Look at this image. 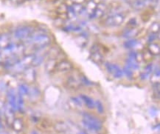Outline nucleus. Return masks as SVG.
Segmentation results:
<instances>
[{
    "instance_id": "obj_1",
    "label": "nucleus",
    "mask_w": 160,
    "mask_h": 134,
    "mask_svg": "<svg viewBox=\"0 0 160 134\" xmlns=\"http://www.w3.org/2000/svg\"><path fill=\"white\" fill-rule=\"evenodd\" d=\"M26 41H28L36 51H41L50 46L52 40L48 33L42 32L40 30L38 32H35L34 30L32 36Z\"/></svg>"
},
{
    "instance_id": "obj_2",
    "label": "nucleus",
    "mask_w": 160,
    "mask_h": 134,
    "mask_svg": "<svg viewBox=\"0 0 160 134\" xmlns=\"http://www.w3.org/2000/svg\"><path fill=\"white\" fill-rule=\"evenodd\" d=\"M82 123L88 130L94 132H99L102 128V124L99 119L88 113H84L82 117Z\"/></svg>"
},
{
    "instance_id": "obj_3",
    "label": "nucleus",
    "mask_w": 160,
    "mask_h": 134,
    "mask_svg": "<svg viewBox=\"0 0 160 134\" xmlns=\"http://www.w3.org/2000/svg\"><path fill=\"white\" fill-rule=\"evenodd\" d=\"M34 29L30 26H20L16 28L13 32V36L18 40H28L32 36Z\"/></svg>"
},
{
    "instance_id": "obj_4",
    "label": "nucleus",
    "mask_w": 160,
    "mask_h": 134,
    "mask_svg": "<svg viewBox=\"0 0 160 134\" xmlns=\"http://www.w3.org/2000/svg\"><path fill=\"white\" fill-rule=\"evenodd\" d=\"M125 15L120 12H114L110 13L104 20V24L109 27L119 26L122 24L125 20Z\"/></svg>"
},
{
    "instance_id": "obj_5",
    "label": "nucleus",
    "mask_w": 160,
    "mask_h": 134,
    "mask_svg": "<svg viewBox=\"0 0 160 134\" xmlns=\"http://www.w3.org/2000/svg\"><path fill=\"white\" fill-rule=\"evenodd\" d=\"M22 79H23L24 83L28 85H32L35 83L37 79V73L36 71V67H27L24 71L22 73Z\"/></svg>"
},
{
    "instance_id": "obj_6",
    "label": "nucleus",
    "mask_w": 160,
    "mask_h": 134,
    "mask_svg": "<svg viewBox=\"0 0 160 134\" xmlns=\"http://www.w3.org/2000/svg\"><path fill=\"white\" fill-rule=\"evenodd\" d=\"M104 65H105L106 71L115 79H120L124 75L122 70L117 64L107 62H105Z\"/></svg>"
},
{
    "instance_id": "obj_7",
    "label": "nucleus",
    "mask_w": 160,
    "mask_h": 134,
    "mask_svg": "<svg viewBox=\"0 0 160 134\" xmlns=\"http://www.w3.org/2000/svg\"><path fill=\"white\" fill-rule=\"evenodd\" d=\"M64 85L67 89L70 90H78L82 87V84L80 77H77L75 76H69L67 77L64 82Z\"/></svg>"
},
{
    "instance_id": "obj_8",
    "label": "nucleus",
    "mask_w": 160,
    "mask_h": 134,
    "mask_svg": "<svg viewBox=\"0 0 160 134\" xmlns=\"http://www.w3.org/2000/svg\"><path fill=\"white\" fill-rule=\"evenodd\" d=\"M74 69V66L70 61L67 59H63L59 61L57 63L56 67H55V72L56 73H67L70 72Z\"/></svg>"
},
{
    "instance_id": "obj_9",
    "label": "nucleus",
    "mask_w": 160,
    "mask_h": 134,
    "mask_svg": "<svg viewBox=\"0 0 160 134\" xmlns=\"http://www.w3.org/2000/svg\"><path fill=\"white\" fill-rule=\"evenodd\" d=\"M91 59L94 62L98 64H101L103 62V55L100 50V47L98 45H94L91 47V54H90Z\"/></svg>"
},
{
    "instance_id": "obj_10",
    "label": "nucleus",
    "mask_w": 160,
    "mask_h": 134,
    "mask_svg": "<svg viewBox=\"0 0 160 134\" xmlns=\"http://www.w3.org/2000/svg\"><path fill=\"white\" fill-rule=\"evenodd\" d=\"M106 11H107V6H106V5L104 3L100 2V3L98 4L95 11H94V13L89 17L92 19L100 18L106 13Z\"/></svg>"
},
{
    "instance_id": "obj_11",
    "label": "nucleus",
    "mask_w": 160,
    "mask_h": 134,
    "mask_svg": "<svg viewBox=\"0 0 160 134\" xmlns=\"http://www.w3.org/2000/svg\"><path fill=\"white\" fill-rule=\"evenodd\" d=\"M58 62L56 59L53 58H47L44 63L45 71L48 73H53L55 72V67H56L57 63Z\"/></svg>"
},
{
    "instance_id": "obj_12",
    "label": "nucleus",
    "mask_w": 160,
    "mask_h": 134,
    "mask_svg": "<svg viewBox=\"0 0 160 134\" xmlns=\"http://www.w3.org/2000/svg\"><path fill=\"white\" fill-rule=\"evenodd\" d=\"M11 42V35L9 33L0 34V50H2Z\"/></svg>"
},
{
    "instance_id": "obj_13",
    "label": "nucleus",
    "mask_w": 160,
    "mask_h": 134,
    "mask_svg": "<svg viewBox=\"0 0 160 134\" xmlns=\"http://www.w3.org/2000/svg\"><path fill=\"white\" fill-rule=\"evenodd\" d=\"M81 99L84 104L87 105V107L89 109H94L95 107V102L90 98L89 96H87V95H81Z\"/></svg>"
},
{
    "instance_id": "obj_14",
    "label": "nucleus",
    "mask_w": 160,
    "mask_h": 134,
    "mask_svg": "<svg viewBox=\"0 0 160 134\" xmlns=\"http://www.w3.org/2000/svg\"><path fill=\"white\" fill-rule=\"evenodd\" d=\"M147 49L150 51V53H151L153 56H158L159 54L160 48H159V44H157V43H155V42L149 43L148 45Z\"/></svg>"
},
{
    "instance_id": "obj_15",
    "label": "nucleus",
    "mask_w": 160,
    "mask_h": 134,
    "mask_svg": "<svg viewBox=\"0 0 160 134\" xmlns=\"http://www.w3.org/2000/svg\"><path fill=\"white\" fill-rule=\"evenodd\" d=\"M139 30H137L136 28H128L126 31L123 33L122 36L126 38L133 39L139 34Z\"/></svg>"
},
{
    "instance_id": "obj_16",
    "label": "nucleus",
    "mask_w": 160,
    "mask_h": 134,
    "mask_svg": "<svg viewBox=\"0 0 160 134\" xmlns=\"http://www.w3.org/2000/svg\"><path fill=\"white\" fill-rule=\"evenodd\" d=\"M152 70H153V65L151 63H149L148 65L145 67V68L144 69V71L140 74L141 79L142 80L147 79L148 78L151 76V73H152Z\"/></svg>"
},
{
    "instance_id": "obj_17",
    "label": "nucleus",
    "mask_w": 160,
    "mask_h": 134,
    "mask_svg": "<svg viewBox=\"0 0 160 134\" xmlns=\"http://www.w3.org/2000/svg\"><path fill=\"white\" fill-rule=\"evenodd\" d=\"M141 56H142V61H144L146 63H151L153 59V56L150 53V51L148 49H144L142 53H141Z\"/></svg>"
},
{
    "instance_id": "obj_18",
    "label": "nucleus",
    "mask_w": 160,
    "mask_h": 134,
    "mask_svg": "<svg viewBox=\"0 0 160 134\" xmlns=\"http://www.w3.org/2000/svg\"><path fill=\"white\" fill-rule=\"evenodd\" d=\"M12 126L16 131H21L24 127V123L21 119H14L12 122Z\"/></svg>"
},
{
    "instance_id": "obj_19",
    "label": "nucleus",
    "mask_w": 160,
    "mask_h": 134,
    "mask_svg": "<svg viewBox=\"0 0 160 134\" xmlns=\"http://www.w3.org/2000/svg\"><path fill=\"white\" fill-rule=\"evenodd\" d=\"M44 59H45L44 56L35 54L34 59H33V60H32L31 66H32V67H38V66H39L41 65V64L44 62Z\"/></svg>"
},
{
    "instance_id": "obj_20",
    "label": "nucleus",
    "mask_w": 160,
    "mask_h": 134,
    "mask_svg": "<svg viewBox=\"0 0 160 134\" xmlns=\"http://www.w3.org/2000/svg\"><path fill=\"white\" fill-rule=\"evenodd\" d=\"M27 85H28V84L25 83L20 84L19 87H18V94L22 95V96H23V95H28V93H29V87Z\"/></svg>"
},
{
    "instance_id": "obj_21",
    "label": "nucleus",
    "mask_w": 160,
    "mask_h": 134,
    "mask_svg": "<svg viewBox=\"0 0 160 134\" xmlns=\"http://www.w3.org/2000/svg\"><path fill=\"white\" fill-rule=\"evenodd\" d=\"M137 44H138V41H137V40H136V39H131V40L127 41V42L125 43V47H126V48L131 49L134 47L135 46H137Z\"/></svg>"
},
{
    "instance_id": "obj_22",
    "label": "nucleus",
    "mask_w": 160,
    "mask_h": 134,
    "mask_svg": "<svg viewBox=\"0 0 160 134\" xmlns=\"http://www.w3.org/2000/svg\"><path fill=\"white\" fill-rule=\"evenodd\" d=\"M80 79H81V82L82 84H84L86 86H91V84H92V82L90 81L89 79H88L87 77H86L85 76L81 74V75H79Z\"/></svg>"
},
{
    "instance_id": "obj_23",
    "label": "nucleus",
    "mask_w": 160,
    "mask_h": 134,
    "mask_svg": "<svg viewBox=\"0 0 160 134\" xmlns=\"http://www.w3.org/2000/svg\"><path fill=\"white\" fill-rule=\"evenodd\" d=\"M150 30H151V34H157L159 31V24L158 22H154L151 24V28H150Z\"/></svg>"
},
{
    "instance_id": "obj_24",
    "label": "nucleus",
    "mask_w": 160,
    "mask_h": 134,
    "mask_svg": "<svg viewBox=\"0 0 160 134\" xmlns=\"http://www.w3.org/2000/svg\"><path fill=\"white\" fill-rule=\"evenodd\" d=\"M95 107L97 108V110L99 113H102L104 110V108H103V105L101 102H100V101H97V102H95Z\"/></svg>"
},
{
    "instance_id": "obj_25",
    "label": "nucleus",
    "mask_w": 160,
    "mask_h": 134,
    "mask_svg": "<svg viewBox=\"0 0 160 134\" xmlns=\"http://www.w3.org/2000/svg\"><path fill=\"white\" fill-rule=\"evenodd\" d=\"M72 101L74 104L75 105H77V106H79V107H81L82 106V100L81 99H80V98H78V97H73L72 98Z\"/></svg>"
},
{
    "instance_id": "obj_26",
    "label": "nucleus",
    "mask_w": 160,
    "mask_h": 134,
    "mask_svg": "<svg viewBox=\"0 0 160 134\" xmlns=\"http://www.w3.org/2000/svg\"><path fill=\"white\" fill-rule=\"evenodd\" d=\"M72 2V3H77V4H82L84 2L86 1V0H71Z\"/></svg>"
},
{
    "instance_id": "obj_27",
    "label": "nucleus",
    "mask_w": 160,
    "mask_h": 134,
    "mask_svg": "<svg viewBox=\"0 0 160 134\" xmlns=\"http://www.w3.org/2000/svg\"><path fill=\"white\" fill-rule=\"evenodd\" d=\"M2 101H1V99H0V107L2 106Z\"/></svg>"
},
{
    "instance_id": "obj_28",
    "label": "nucleus",
    "mask_w": 160,
    "mask_h": 134,
    "mask_svg": "<svg viewBox=\"0 0 160 134\" xmlns=\"http://www.w3.org/2000/svg\"><path fill=\"white\" fill-rule=\"evenodd\" d=\"M100 2H102V1H105V0H99Z\"/></svg>"
},
{
    "instance_id": "obj_29",
    "label": "nucleus",
    "mask_w": 160,
    "mask_h": 134,
    "mask_svg": "<svg viewBox=\"0 0 160 134\" xmlns=\"http://www.w3.org/2000/svg\"><path fill=\"white\" fill-rule=\"evenodd\" d=\"M0 117H1V116H0Z\"/></svg>"
}]
</instances>
